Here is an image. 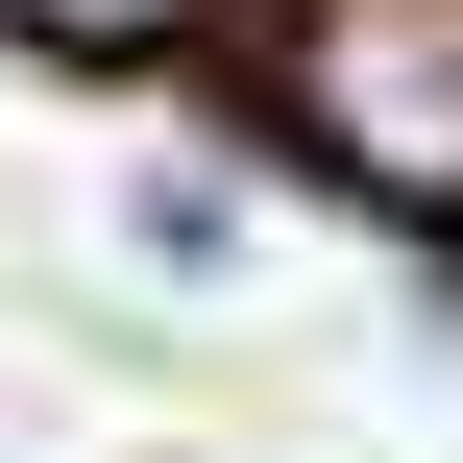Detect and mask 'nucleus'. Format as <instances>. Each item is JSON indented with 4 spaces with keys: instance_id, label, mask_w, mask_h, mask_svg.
<instances>
[{
    "instance_id": "obj_2",
    "label": "nucleus",
    "mask_w": 463,
    "mask_h": 463,
    "mask_svg": "<svg viewBox=\"0 0 463 463\" xmlns=\"http://www.w3.org/2000/svg\"><path fill=\"white\" fill-rule=\"evenodd\" d=\"M24 24H49V49H171L195 0H24Z\"/></svg>"
},
{
    "instance_id": "obj_1",
    "label": "nucleus",
    "mask_w": 463,
    "mask_h": 463,
    "mask_svg": "<svg viewBox=\"0 0 463 463\" xmlns=\"http://www.w3.org/2000/svg\"><path fill=\"white\" fill-rule=\"evenodd\" d=\"M293 122L366 195H463V0H317L293 24Z\"/></svg>"
}]
</instances>
